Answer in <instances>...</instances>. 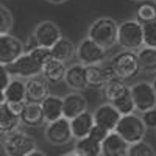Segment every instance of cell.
Listing matches in <instances>:
<instances>
[{
    "label": "cell",
    "mask_w": 156,
    "mask_h": 156,
    "mask_svg": "<svg viewBox=\"0 0 156 156\" xmlns=\"http://www.w3.org/2000/svg\"><path fill=\"white\" fill-rule=\"evenodd\" d=\"M117 28L119 23L112 17H98L90 23L87 30V39L108 51L117 45Z\"/></svg>",
    "instance_id": "6da1fadb"
},
{
    "label": "cell",
    "mask_w": 156,
    "mask_h": 156,
    "mask_svg": "<svg viewBox=\"0 0 156 156\" xmlns=\"http://www.w3.org/2000/svg\"><path fill=\"white\" fill-rule=\"evenodd\" d=\"M108 64H109L114 76L117 80H122V81L136 78L140 72L139 62H137V55L134 51H126V50L117 51L108 61Z\"/></svg>",
    "instance_id": "7a4b0ae2"
},
{
    "label": "cell",
    "mask_w": 156,
    "mask_h": 156,
    "mask_svg": "<svg viewBox=\"0 0 156 156\" xmlns=\"http://www.w3.org/2000/svg\"><path fill=\"white\" fill-rule=\"evenodd\" d=\"M117 44L126 51H136L144 47L142 39V25L136 19H128L119 23L117 28Z\"/></svg>",
    "instance_id": "3957f363"
},
{
    "label": "cell",
    "mask_w": 156,
    "mask_h": 156,
    "mask_svg": "<svg viewBox=\"0 0 156 156\" xmlns=\"http://www.w3.org/2000/svg\"><path fill=\"white\" fill-rule=\"evenodd\" d=\"M2 144L6 156H27L37 148L36 139L22 129H16L9 134H5Z\"/></svg>",
    "instance_id": "277c9868"
},
{
    "label": "cell",
    "mask_w": 156,
    "mask_h": 156,
    "mask_svg": "<svg viewBox=\"0 0 156 156\" xmlns=\"http://www.w3.org/2000/svg\"><path fill=\"white\" fill-rule=\"evenodd\" d=\"M114 133L119 134L129 145V144H136L139 140H144L147 134V128L137 114H128L120 117Z\"/></svg>",
    "instance_id": "5b68a950"
},
{
    "label": "cell",
    "mask_w": 156,
    "mask_h": 156,
    "mask_svg": "<svg viewBox=\"0 0 156 156\" xmlns=\"http://www.w3.org/2000/svg\"><path fill=\"white\" fill-rule=\"evenodd\" d=\"M108 51L105 48H101L95 42H92L90 39H83V41L76 45L75 50V56L78 58V64L87 67V66H94V64H100L106 61Z\"/></svg>",
    "instance_id": "8992f818"
},
{
    "label": "cell",
    "mask_w": 156,
    "mask_h": 156,
    "mask_svg": "<svg viewBox=\"0 0 156 156\" xmlns=\"http://www.w3.org/2000/svg\"><path fill=\"white\" fill-rule=\"evenodd\" d=\"M6 70L11 75V78H19V80L27 78V80H30V78H33V76L41 75L42 66H41V64H37L36 59L30 53H23L14 62L8 64Z\"/></svg>",
    "instance_id": "52a82bcc"
},
{
    "label": "cell",
    "mask_w": 156,
    "mask_h": 156,
    "mask_svg": "<svg viewBox=\"0 0 156 156\" xmlns=\"http://www.w3.org/2000/svg\"><path fill=\"white\" fill-rule=\"evenodd\" d=\"M129 94H131L136 111L145 112L151 108H156V95L148 81H137L129 86Z\"/></svg>",
    "instance_id": "ba28073f"
},
{
    "label": "cell",
    "mask_w": 156,
    "mask_h": 156,
    "mask_svg": "<svg viewBox=\"0 0 156 156\" xmlns=\"http://www.w3.org/2000/svg\"><path fill=\"white\" fill-rule=\"evenodd\" d=\"M44 136H45V140L51 145H56V147L67 145L73 139L72 131H70V122L67 119H64V117H61V119L55 122L47 123L44 129Z\"/></svg>",
    "instance_id": "9c48e42d"
},
{
    "label": "cell",
    "mask_w": 156,
    "mask_h": 156,
    "mask_svg": "<svg viewBox=\"0 0 156 156\" xmlns=\"http://www.w3.org/2000/svg\"><path fill=\"white\" fill-rule=\"evenodd\" d=\"M31 36L34 37L37 47L51 48L62 37V33H61L59 27H58L55 22H51V20H42V22H39L36 27H34Z\"/></svg>",
    "instance_id": "30bf717a"
},
{
    "label": "cell",
    "mask_w": 156,
    "mask_h": 156,
    "mask_svg": "<svg viewBox=\"0 0 156 156\" xmlns=\"http://www.w3.org/2000/svg\"><path fill=\"white\" fill-rule=\"evenodd\" d=\"M23 55V42L14 34H0V64L8 66Z\"/></svg>",
    "instance_id": "8fae6325"
},
{
    "label": "cell",
    "mask_w": 156,
    "mask_h": 156,
    "mask_svg": "<svg viewBox=\"0 0 156 156\" xmlns=\"http://www.w3.org/2000/svg\"><path fill=\"white\" fill-rule=\"evenodd\" d=\"M114 76L111 67L108 62H100V64H94V66H87L86 67V83H87V89L89 87H97L101 89L108 81H111Z\"/></svg>",
    "instance_id": "7c38bea8"
},
{
    "label": "cell",
    "mask_w": 156,
    "mask_h": 156,
    "mask_svg": "<svg viewBox=\"0 0 156 156\" xmlns=\"http://www.w3.org/2000/svg\"><path fill=\"white\" fill-rule=\"evenodd\" d=\"M92 117H94V123L95 125H98L101 128H105L106 131L112 133L122 115L117 112V109L111 105V103L105 101L92 112Z\"/></svg>",
    "instance_id": "4fadbf2b"
},
{
    "label": "cell",
    "mask_w": 156,
    "mask_h": 156,
    "mask_svg": "<svg viewBox=\"0 0 156 156\" xmlns=\"http://www.w3.org/2000/svg\"><path fill=\"white\" fill-rule=\"evenodd\" d=\"M87 111V98L81 92H69L62 97V117L72 120L73 117Z\"/></svg>",
    "instance_id": "5bb4252c"
},
{
    "label": "cell",
    "mask_w": 156,
    "mask_h": 156,
    "mask_svg": "<svg viewBox=\"0 0 156 156\" xmlns=\"http://www.w3.org/2000/svg\"><path fill=\"white\" fill-rule=\"evenodd\" d=\"M50 95L48 83L41 75L33 76L25 81V100L30 103H41L45 97Z\"/></svg>",
    "instance_id": "9a60e30c"
},
{
    "label": "cell",
    "mask_w": 156,
    "mask_h": 156,
    "mask_svg": "<svg viewBox=\"0 0 156 156\" xmlns=\"http://www.w3.org/2000/svg\"><path fill=\"white\" fill-rule=\"evenodd\" d=\"M70 122V131H72V137L73 139H83V137H87L89 136V131L92 129V126L95 125L94 123V117H92V112L89 111H84L81 114H78L76 117H73Z\"/></svg>",
    "instance_id": "2e32d148"
},
{
    "label": "cell",
    "mask_w": 156,
    "mask_h": 156,
    "mask_svg": "<svg viewBox=\"0 0 156 156\" xmlns=\"http://www.w3.org/2000/svg\"><path fill=\"white\" fill-rule=\"evenodd\" d=\"M64 81H66V84L73 90V92H81V90L87 89L86 67L81 66V64H72V66L67 67V70H66Z\"/></svg>",
    "instance_id": "e0dca14e"
},
{
    "label": "cell",
    "mask_w": 156,
    "mask_h": 156,
    "mask_svg": "<svg viewBox=\"0 0 156 156\" xmlns=\"http://www.w3.org/2000/svg\"><path fill=\"white\" fill-rule=\"evenodd\" d=\"M20 123L28 128H39L44 125V115L41 109V103H30L27 101L23 106V111L19 115Z\"/></svg>",
    "instance_id": "ac0fdd59"
},
{
    "label": "cell",
    "mask_w": 156,
    "mask_h": 156,
    "mask_svg": "<svg viewBox=\"0 0 156 156\" xmlns=\"http://www.w3.org/2000/svg\"><path fill=\"white\" fill-rule=\"evenodd\" d=\"M41 109L45 123L55 122L62 117V97L58 95H48L41 101Z\"/></svg>",
    "instance_id": "d6986e66"
},
{
    "label": "cell",
    "mask_w": 156,
    "mask_h": 156,
    "mask_svg": "<svg viewBox=\"0 0 156 156\" xmlns=\"http://www.w3.org/2000/svg\"><path fill=\"white\" fill-rule=\"evenodd\" d=\"M101 156H125L128 144L114 131L109 133L101 142Z\"/></svg>",
    "instance_id": "ffe728a7"
},
{
    "label": "cell",
    "mask_w": 156,
    "mask_h": 156,
    "mask_svg": "<svg viewBox=\"0 0 156 156\" xmlns=\"http://www.w3.org/2000/svg\"><path fill=\"white\" fill-rule=\"evenodd\" d=\"M66 64L61 62V61H56L53 58H50L44 66H42V70H41V76L47 83H61L64 81V75H66Z\"/></svg>",
    "instance_id": "44dd1931"
},
{
    "label": "cell",
    "mask_w": 156,
    "mask_h": 156,
    "mask_svg": "<svg viewBox=\"0 0 156 156\" xmlns=\"http://www.w3.org/2000/svg\"><path fill=\"white\" fill-rule=\"evenodd\" d=\"M75 50H76V45L70 41L69 37L62 36L59 41L50 48V55H51V58L56 59V61L67 62V61H70L75 56Z\"/></svg>",
    "instance_id": "7402d4cb"
},
{
    "label": "cell",
    "mask_w": 156,
    "mask_h": 156,
    "mask_svg": "<svg viewBox=\"0 0 156 156\" xmlns=\"http://www.w3.org/2000/svg\"><path fill=\"white\" fill-rule=\"evenodd\" d=\"M128 92H129V86L122 80H117V78H112L111 81H108L101 87V95L106 100V103H112L115 100H119Z\"/></svg>",
    "instance_id": "603a6c76"
},
{
    "label": "cell",
    "mask_w": 156,
    "mask_h": 156,
    "mask_svg": "<svg viewBox=\"0 0 156 156\" xmlns=\"http://www.w3.org/2000/svg\"><path fill=\"white\" fill-rule=\"evenodd\" d=\"M19 125H20L19 115L12 114L9 108L6 106V103L0 106V134L5 136L16 131V129H19Z\"/></svg>",
    "instance_id": "cb8c5ba5"
},
{
    "label": "cell",
    "mask_w": 156,
    "mask_h": 156,
    "mask_svg": "<svg viewBox=\"0 0 156 156\" xmlns=\"http://www.w3.org/2000/svg\"><path fill=\"white\" fill-rule=\"evenodd\" d=\"M5 103H19L25 100V81L19 78H11L9 84L3 89Z\"/></svg>",
    "instance_id": "d4e9b609"
},
{
    "label": "cell",
    "mask_w": 156,
    "mask_h": 156,
    "mask_svg": "<svg viewBox=\"0 0 156 156\" xmlns=\"http://www.w3.org/2000/svg\"><path fill=\"white\" fill-rule=\"evenodd\" d=\"M136 55H137V62H139L140 72L156 73V48L142 47L140 50L136 51Z\"/></svg>",
    "instance_id": "484cf974"
},
{
    "label": "cell",
    "mask_w": 156,
    "mask_h": 156,
    "mask_svg": "<svg viewBox=\"0 0 156 156\" xmlns=\"http://www.w3.org/2000/svg\"><path fill=\"white\" fill-rule=\"evenodd\" d=\"M73 153L76 156H101V145L90 137H83L75 142Z\"/></svg>",
    "instance_id": "4316f807"
},
{
    "label": "cell",
    "mask_w": 156,
    "mask_h": 156,
    "mask_svg": "<svg viewBox=\"0 0 156 156\" xmlns=\"http://www.w3.org/2000/svg\"><path fill=\"white\" fill-rule=\"evenodd\" d=\"M136 20L142 23H148L156 20V5L151 2H142L136 11Z\"/></svg>",
    "instance_id": "83f0119b"
},
{
    "label": "cell",
    "mask_w": 156,
    "mask_h": 156,
    "mask_svg": "<svg viewBox=\"0 0 156 156\" xmlns=\"http://www.w3.org/2000/svg\"><path fill=\"white\" fill-rule=\"evenodd\" d=\"M125 156H156V150L147 140H139L136 144H129Z\"/></svg>",
    "instance_id": "f1b7e54d"
},
{
    "label": "cell",
    "mask_w": 156,
    "mask_h": 156,
    "mask_svg": "<svg viewBox=\"0 0 156 156\" xmlns=\"http://www.w3.org/2000/svg\"><path fill=\"white\" fill-rule=\"evenodd\" d=\"M111 105L117 109L120 115H128V114H134V103H133V98H131V94H125L123 97H120L119 100L112 101Z\"/></svg>",
    "instance_id": "f546056e"
},
{
    "label": "cell",
    "mask_w": 156,
    "mask_h": 156,
    "mask_svg": "<svg viewBox=\"0 0 156 156\" xmlns=\"http://www.w3.org/2000/svg\"><path fill=\"white\" fill-rule=\"evenodd\" d=\"M142 39H144V47L156 48V20L142 23Z\"/></svg>",
    "instance_id": "4dcf8cb0"
},
{
    "label": "cell",
    "mask_w": 156,
    "mask_h": 156,
    "mask_svg": "<svg viewBox=\"0 0 156 156\" xmlns=\"http://www.w3.org/2000/svg\"><path fill=\"white\" fill-rule=\"evenodd\" d=\"M12 23H14V17H12L11 11L6 6L0 5V34L9 33L12 28Z\"/></svg>",
    "instance_id": "1f68e13d"
},
{
    "label": "cell",
    "mask_w": 156,
    "mask_h": 156,
    "mask_svg": "<svg viewBox=\"0 0 156 156\" xmlns=\"http://www.w3.org/2000/svg\"><path fill=\"white\" fill-rule=\"evenodd\" d=\"M140 119H142V122H144L147 129L148 128L156 129V108H151V109H148L145 112H142Z\"/></svg>",
    "instance_id": "d6a6232c"
},
{
    "label": "cell",
    "mask_w": 156,
    "mask_h": 156,
    "mask_svg": "<svg viewBox=\"0 0 156 156\" xmlns=\"http://www.w3.org/2000/svg\"><path fill=\"white\" fill-rule=\"evenodd\" d=\"M108 134H109V131H106L105 128H101V126H98V125H94L92 129L89 131V136H87V137L94 139V140H97V142H100V144H101Z\"/></svg>",
    "instance_id": "836d02e7"
},
{
    "label": "cell",
    "mask_w": 156,
    "mask_h": 156,
    "mask_svg": "<svg viewBox=\"0 0 156 156\" xmlns=\"http://www.w3.org/2000/svg\"><path fill=\"white\" fill-rule=\"evenodd\" d=\"M9 81H11V75L8 73L6 66H2V64H0V87L5 89L9 84Z\"/></svg>",
    "instance_id": "e575fe53"
},
{
    "label": "cell",
    "mask_w": 156,
    "mask_h": 156,
    "mask_svg": "<svg viewBox=\"0 0 156 156\" xmlns=\"http://www.w3.org/2000/svg\"><path fill=\"white\" fill-rule=\"evenodd\" d=\"M27 101H19V103H6V106L9 108V111L16 115H20V112L23 111V106Z\"/></svg>",
    "instance_id": "d590c367"
},
{
    "label": "cell",
    "mask_w": 156,
    "mask_h": 156,
    "mask_svg": "<svg viewBox=\"0 0 156 156\" xmlns=\"http://www.w3.org/2000/svg\"><path fill=\"white\" fill-rule=\"evenodd\" d=\"M27 156H47V153L42 151V150H37V148H36V150H33L31 153H28Z\"/></svg>",
    "instance_id": "8d00e7d4"
},
{
    "label": "cell",
    "mask_w": 156,
    "mask_h": 156,
    "mask_svg": "<svg viewBox=\"0 0 156 156\" xmlns=\"http://www.w3.org/2000/svg\"><path fill=\"white\" fill-rule=\"evenodd\" d=\"M48 3H53V5H62V3H66L67 0H47Z\"/></svg>",
    "instance_id": "74e56055"
},
{
    "label": "cell",
    "mask_w": 156,
    "mask_h": 156,
    "mask_svg": "<svg viewBox=\"0 0 156 156\" xmlns=\"http://www.w3.org/2000/svg\"><path fill=\"white\" fill-rule=\"evenodd\" d=\"M5 105V94H3V89L0 87V106Z\"/></svg>",
    "instance_id": "f35d334b"
},
{
    "label": "cell",
    "mask_w": 156,
    "mask_h": 156,
    "mask_svg": "<svg viewBox=\"0 0 156 156\" xmlns=\"http://www.w3.org/2000/svg\"><path fill=\"white\" fill-rule=\"evenodd\" d=\"M150 84H151V87H153V90H154V95H156V76L153 78V81H151Z\"/></svg>",
    "instance_id": "ab89813d"
},
{
    "label": "cell",
    "mask_w": 156,
    "mask_h": 156,
    "mask_svg": "<svg viewBox=\"0 0 156 156\" xmlns=\"http://www.w3.org/2000/svg\"><path fill=\"white\" fill-rule=\"evenodd\" d=\"M133 2H139V3H142V2H145V0H133Z\"/></svg>",
    "instance_id": "60d3db41"
},
{
    "label": "cell",
    "mask_w": 156,
    "mask_h": 156,
    "mask_svg": "<svg viewBox=\"0 0 156 156\" xmlns=\"http://www.w3.org/2000/svg\"><path fill=\"white\" fill-rule=\"evenodd\" d=\"M66 156H76L75 153H69V154H66Z\"/></svg>",
    "instance_id": "b9f144b4"
},
{
    "label": "cell",
    "mask_w": 156,
    "mask_h": 156,
    "mask_svg": "<svg viewBox=\"0 0 156 156\" xmlns=\"http://www.w3.org/2000/svg\"><path fill=\"white\" fill-rule=\"evenodd\" d=\"M151 3H154V5H156V0H151Z\"/></svg>",
    "instance_id": "7bdbcfd3"
},
{
    "label": "cell",
    "mask_w": 156,
    "mask_h": 156,
    "mask_svg": "<svg viewBox=\"0 0 156 156\" xmlns=\"http://www.w3.org/2000/svg\"><path fill=\"white\" fill-rule=\"evenodd\" d=\"M154 131H156V129H154Z\"/></svg>",
    "instance_id": "ee69618b"
}]
</instances>
